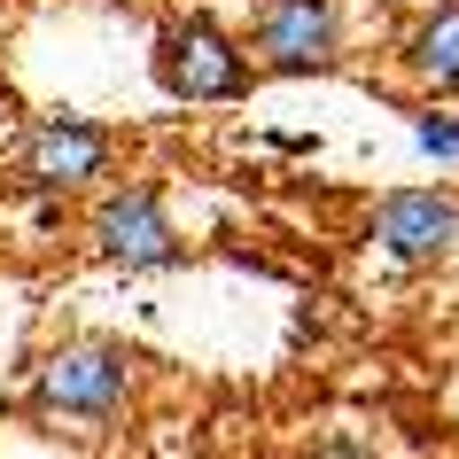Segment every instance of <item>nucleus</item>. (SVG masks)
Returning <instances> with one entry per match:
<instances>
[{
	"label": "nucleus",
	"mask_w": 459,
	"mask_h": 459,
	"mask_svg": "<svg viewBox=\"0 0 459 459\" xmlns=\"http://www.w3.org/2000/svg\"><path fill=\"white\" fill-rule=\"evenodd\" d=\"M156 86H164L171 101H187V109H203V101H242L249 78H257V63H249V39H234L226 24H211V16H171L164 31H156Z\"/></svg>",
	"instance_id": "1"
},
{
	"label": "nucleus",
	"mask_w": 459,
	"mask_h": 459,
	"mask_svg": "<svg viewBox=\"0 0 459 459\" xmlns=\"http://www.w3.org/2000/svg\"><path fill=\"white\" fill-rule=\"evenodd\" d=\"M109 156H117V141H109L94 117L48 109V117H31L24 141H16V187H31V195H78V187H94L101 171H109Z\"/></svg>",
	"instance_id": "2"
},
{
	"label": "nucleus",
	"mask_w": 459,
	"mask_h": 459,
	"mask_svg": "<svg viewBox=\"0 0 459 459\" xmlns=\"http://www.w3.org/2000/svg\"><path fill=\"white\" fill-rule=\"evenodd\" d=\"M249 63L273 78H312L342 63V0H257Z\"/></svg>",
	"instance_id": "3"
},
{
	"label": "nucleus",
	"mask_w": 459,
	"mask_h": 459,
	"mask_svg": "<svg viewBox=\"0 0 459 459\" xmlns=\"http://www.w3.org/2000/svg\"><path fill=\"white\" fill-rule=\"evenodd\" d=\"M125 397H133V359L117 342H63L31 382V405L55 420H117Z\"/></svg>",
	"instance_id": "4"
},
{
	"label": "nucleus",
	"mask_w": 459,
	"mask_h": 459,
	"mask_svg": "<svg viewBox=\"0 0 459 459\" xmlns=\"http://www.w3.org/2000/svg\"><path fill=\"white\" fill-rule=\"evenodd\" d=\"M86 242H94V257H109V265H125V273H164V265H179V226H171L164 195L148 187V179L101 195L94 218H86Z\"/></svg>",
	"instance_id": "5"
},
{
	"label": "nucleus",
	"mask_w": 459,
	"mask_h": 459,
	"mask_svg": "<svg viewBox=\"0 0 459 459\" xmlns=\"http://www.w3.org/2000/svg\"><path fill=\"white\" fill-rule=\"evenodd\" d=\"M366 242L382 249V257H397V265H436V257L459 242V195H444V187L382 195L374 218H366Z\"/></svg>",
	"instance_id": "6"
},
{
	"label": "nucleus",
	"mask_w": 459,
	"mask_h": 459,
	"mask_svg": "<svg viewBox=\"0 0 459 459\" xmlns=\"http://www.w3.org/2000/svg\"><path fill=\"white\" fill-rule=\"evenodd\" d=\"M405 71L429 94H459V0H436L429 16L405 31Z\"/></svg>",
	"instance_id": "7"
},
{
	"label": "nucleus",
	"mask_w": 459,
	"mask_h": 459,
	"mask_svg": "<svg viewBox=\"0 0 459 459\" xmlns=\"http://www.w3.org/2000/svg\"><path fill=\"white\" fill-rule=\"evenodd\" d=\"M412 141L429 148V156H459V117H420V125H412Z\"/></svg>",
	"instance_id": "8"
},
{
	"label": "nucleus",
	"mask_w": 459,
	"mask_h": 459,
	"mask_svg": "<svg viewBox=\"0 0 459 459\" xmlns=\"http://www.w3.org/2000/svg\"><path fill=\"white\" fill-rule=\"evenodd\" d=\"M319 459H374V452H359V444H327Z\"/></svg>",
	"instance_id": "9"
},
{
	"label": "nucleus",
	"mask_w": 459,
	"mask_h": 459,
	"mask_svg": "<svg viewBox=\"0 0 459 459\" xmlns=\"http://www.w3.org/2000/svg\"><path fill=\"white\" fill-rule=\"evenodd\" d=\"M8 109H16V94H8V78H0V125H8Z\"/></svg>",
	"instance_id": "10"
}]
</instances>
